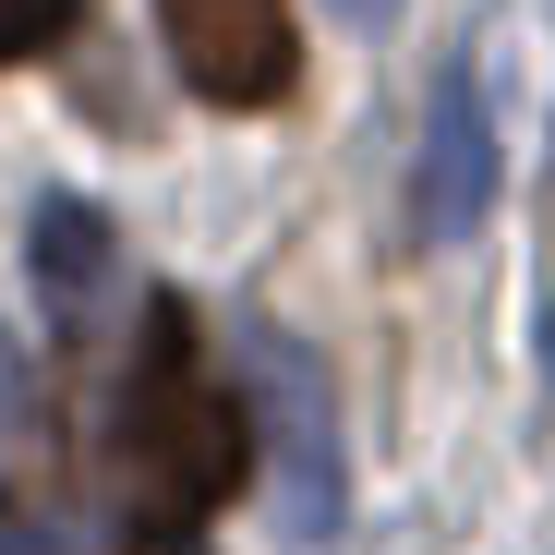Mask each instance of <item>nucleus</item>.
<instances>
[{
    "mask_svg": "<svg viewBox=\"0 0 555 555\" xmlns=\"http://www.w3.org/2000/svg\"><path fill=\"white\" fill-rule=\"evenodd\" d=\"M543 375H555V302H543Z\"/></svg>",
    "mask_w": 555,
    "mask_h": 555,
    "instance_id": "obj_10",
    "label": "nucleus"
},
{
    "mask_svg": "<svg viewBox=\"0 0 555 555\" xmlns=\"http://www.w3.org/2000/svg\"><path fill=\"white\" fill-rule=\"evenodd\" d=\"M242 459H254V411L206 375V338L181 302H145V338H133V375L109 399V459H98V483H109V531L133 555H181L218 495L242 483Z\"/></svg>",
    "mask_w": 555,
    "mask_h": 555,
    "instance_id": "obj_1",
    "label": "nucleus"
},
{
    "mask_svg": "<svg viewBox=\"0 0 555 555\" xmlns=\"http://www.w3.org/2000/svg\"><path fill=\"white\" fill-rule=\"evenodd\" d=\"M0 555H73V531H49V519H0Z\"/></svg>",
    "mask_w": 555,
    "mask_h": 555,
    "instance_id": "obj_8",
    "label": "nucleus"
},
{
    "mask_svg": "<svg viewBox=\"0 0 555 555\" xmlns=\"http://www.w3.org/2000/svg\"><path fill=\"white\" fill-rule=\"evenodd\" d=\"M25 411H37V375H25V338L0 326V459L25 447Z\"/></svg>",
    "mask_w": 555,
    "mask_h": 555,
    "instance_id": "obj_7",
    "label": "nucleus"
},
{
    "mask_svg": "<svg viewBox=\"0 0 555 555\" xmlns=\"http://www.w3.org/2000/svg\"><path fill=\"white\" fill-rule=\"evenodd\" d=\"M495 109H483V73L447 61L435 73V109H423V157H411V230L423 242H472L495 206Z\"/></svg>",
    "mask_w": 555,
    "mask_h": 555,
    "instance_id": "obj_4",
    "label": "nucleus"
},
{
    "mask_svg": "<svg viewBox=\"0 0 555 555\" xmlns=\"http://www.w3.org/2000/svg\"><path fill=\"white\" fill-rule=\"evenodd\" d=\"M25 254H37V291H49V314H61L73 338L121 302V242H109V218L85 206V194H49L37 230H25Z\"/></svg>",
    "mask_w": 555,
    "mask_h": 555,
    "instance_id": "obj_5",
    "label": "nucleus"
},
{
    "mask_svg": "<svg viewBox=\"0 0 555 555\" xmlns=\"http://www.w3.org/2000/svg\"><path fill=\"white\" fill-rule=\"evenodd\" d=\"M73 25H85V0H0V61H25V49L73 37Z\"/></svg>",
    "mask_w": 555,
    "mask_h": 555,
    "instance_id": "obj_6",
    "label": "nucleus"
},
{
    "mask_svg": "<svg viewBox=\"0 0 555 555\" xmlns=\"http://www.w3.org/2000/svg\"><path fill=\"white\" fill-rule=\"evenodd\" d=\"M230 362H242L254 423H266V459H278V531L326 543L338 531V411H326V375L302 362V338L266 326V314L230 326Z\"/></svg>",
    "mask_w": 555,
    "mask_h": 555,
    "instance_id": "obj_2",
    "label": "nucleus"
},
{
    "mask_svg": "<svg viewBox=\"0 0 555 555\" xmlns=\"http://www.w3.org/2000/svg\"><path fill=\"white\" fill-rule=\"evenodd\" d=\"M326 13H350V25H375V13H387V0H326Z\"/></svg>",
    "mask_w": 555,
    "mask_h": 555,
    "instance_id": "obj_9",
    "label": "nucleus"
},
{
    "mask_svg": "<svg viewBox=\"0 0 555 555\" xmlns=\"http://www.w3.org/2000/svg\"><path fill=\"white\" fill-rule=\"evenodd\" d=\"M157 37H169V73L206 109H278L302 73L291 0H157Z\"/></svg>",
    "mask_w": 555,
    "mask_h": 555,
    "instance_id": "obj_3",
    "label": "nucleus"
}]
</instances>
